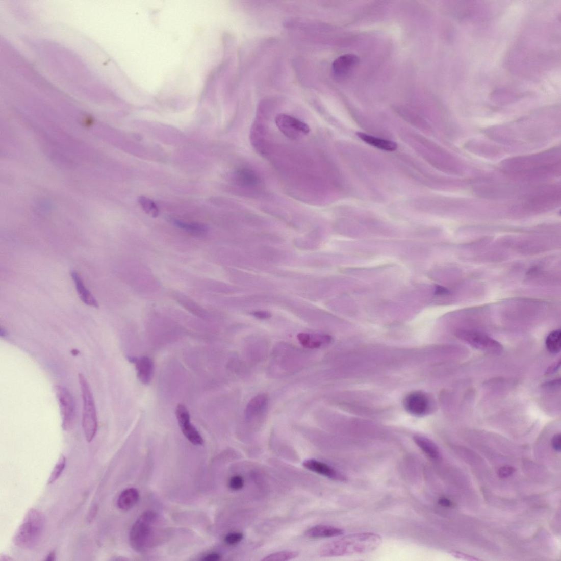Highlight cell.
<instances>
[{"mask_svg": "<svg viewBox=\"0 0 561 561\" xmlns=\"http://www.w3.org/2000/svg\"><path fill=\"white\" fill-rule=\"evenodd\" d=\"M163 526L157 513L151 511L143 513L131 528L129 536L131 547L139 552L150 550L160 541Z\"/></svg>", "mask_w": 561, "mask_h": 561, "instance_id": "obj_1", "label": "cell"}, {"mask_svg": "<svg viewBox=\"0 0 561 561\" xmlns=\"http://www.w3.org/2000/svg\"><path fill=\"white\" fill-rule=\"evenodd\" d=\"M382 543L380 536L373 533H361L347 536L324 546L327 556H344L364 554L378 549Z\"/></svg>", "mask_w": 561, "mask_h": 561, "instance_id": "obj_2", "label": "cell"}, {"mask_svg": "<svg viewBox=\"0 0 561 561\" xmlns=\"http://www.w3.org/2000/svg\"><path fill=\"white\" fill-rule=\"evenodd\" d=\"M45 520L36 509H31L13 537V542L21 549H31L38 544L42 537Z\"/></svg>", "mask_w": 561, "mask_h": 561, "instance_id": "obj_3", "label": "cell"}, {"mask_svg": "<svg viewBox=\"0 0 561 561\" xmlns=\"http://www.w3.org/2000/svg\"><path fill=\"white\" fill-rule=\"evenodd\" d=\"M78 378L83 400V428L86 441L91 442L98 430L97 412L89 383L82 374H79Z\"/></svg>", "mask_w": 561, "mask_h": 561, "instance_id": "obj_4", "label": "cell"}, {"mask_svg": "<svg viewBox=\"0 0 561 561\" xmlns=\"http://www.w3.org/2000/svg\"><path fill=\"white\" fill-rule=\"evenodd\" d=\"M456 337L474 348L486 352L497 353L503 349L499 342L481 332L461 330L457 332Z\"/></svg>", "mask_w": 561, "mask_h": 561, "instance_id": "obj_5", "label": "cell"}, {"mask_svg": "<svg viewBox=\"0 0 561 561\" xmlns=\"http://www.w3.org/2000/svg\"><path fill=\"white\" fill-rule=\"evenodd\" d=\"M275 123L279 130L286 137L292 140L301 139L311 132L307 124L287 114L277 115L275 118Z\"/></svg>", "mask_w": 561, "mask_h": 561, "instance_id": "obj_6", "label": "cell"}, {"mask_svg": "<svg viewBox=\"0 0 561 561\" xmlns=\"http://www.w3.org/2000/svg\"><path fill=\"white\" fill-rule=\"evenodd\" d=\"M56 394L58 398L62 419V428L67 431L73 426L75 418V403L69 390L61 386H56Z\"/></svg>", "mask_w": 561, "mask_h": 561, "instance_id": "obj_7", "label": "cell"}, {"mask_svg": "<svg viewBox=\"0 0 561 561\" xmlns=\"http://www.w3.org/2000/svg\"><path fill=\"white\" fill-rule=\"evenodd\" d=\"M404 406L410 414L416 416H423L429 412L431 402L429 397L421 391H415L405 396Z\"/></svg>", "mask_w": 561, "mask_h": 561, "instance_id": "obj_8", "label": "cell"}, {"mask_svg": "<svg viewBox=\"0 0 561 561\" xmlns=\"http://www.w3.org/2000/svg\"><path fill=\"white\" fill-rule=\"evenodd\" d=\"M268 405L267 395H258L248 403L245 412V419L247 422H252L262 416Z\"/></svg>", "mask_w": 561, "mask_h": 561, "instance_id": "obj_9", "label": "cell"}, {"mask_svg": "<svg viewBox=\"0 0 561 561\" xmlns=\"http://www.w3.org/2000/svg\"><path fill=\"white\" fill-rule=\"evenodd\" d=\"M359 58L356 55L348 54L339 56L332 64L334 74L338 78H343L356 68L359 63Z\"/></svg>", "mask_w": 561, "mask_h": 561, "instance_id": "obj_10", "label": "cell"}, {"mask_svg": "<svg viewBox=\"0 0 561 561\" xmlns=\"http://www.w3.org/2000/svg\"><path fill=\"white\" fill-rule=\"evenodd\" d=\"M306 469L334 480L345 481L346 478L327 464L314 460H308L302 464Z\"/></svg>", "mask_w": 561, "mask_h": 561, "instance_id": "obj_11", "label": "cell"}, {"mask_svg": "<svg viewBox=\"0 0 561 561\" xmlns=\"http://www.w3.org/2000/svg\"><path fill=\"white\" fill-rule=\"evenodd\" d=\"M129 361L136 365L138 378L140 382L143 385H148L151 380L154 370L151 359L146 356L140 358L130 357Z\"/></svg>", "mask_w": 561, "mask_h": 561, "instance_id": "obj_12", "label": "cell"}, {"mask_svg": "<svg viewBox=\"0 0 561 561\" xmlns=\"http://www.w3.org/2000/svg\"><path fill=\"white\" fill-rule=\"evenodd\" d=\"M298 339L302 345L309 349H318L324 345L329 343L331 337L326 335H311L301 333Z\"/></svg>", "mask_w": 561, "mask_h": 561, "instance_id": "obj_13", "label": "cell"}, {"mask_svg": "<svg viewBox=\"0 0 561 561\" xmlns=\"http://www.w3.org/2000/svg\"><path fill=\"white\" fill-rule=\"evenodd\" d=\"M71 275L75 283L76 290L81 300L87 305L94 308H98V301L92 296L91 292L85 287L82 278H81L78 273L75 271L71 272Z\"/></svg>", "mask_w": 561, "mask_h": 561, "instance_id": "obj_14", "label": "cell"}, {"mask_svg": "<svg viewBox=\"0 0 561 561\" xmlns=\"http://www.w3.org/2000/svg\"><path fill=\"white\" fill-rule=\"evenodd\" d=\"M356 135L366 143L382 150L394 151L397 148V144L390 140L379 138L361 132L357 133Z\"/></svg>", "mask_w": 561, "mask_h": 561, "instance_id": "obj_15", "label": "cell"}, {"mask_svg": "<svg viewBox=\"0 0 561 561\" xmlns=\"http://www.w3.org/2000/svg\"><path fill=\"white\" fill-rule=\"evenodd\" d=\"M139 499V493L136 489H128L120 494L117 505L120 510L128 511L138 503Z\"/></svg>", "mask_w": 561, "mask_h": 561, "instance_id": "obj_16", "label": "cell"}, {"mask_svg": "<svg viewBox=\"0 0 561 561\" xmlns=\"http://www.w3.org/2000/svg\"><path fill=\"white\" fill-rule=\"evenodd\" d=\"M416 444L427 456L434 460L441 458L439 448L431 440L422 436H415L413 438Z\"/></svg>", "mask_w": 561, "mask_h": 561, "instance_id": "obj_17", "label": "cell"}, {"mask_svg": "<svg viewBox=\"0 0 561 561\" xmlns=\"http://www.w3.org/2000/svg\"><path fill=\"white\" fill-rule=\"evenodd\" d=\"M343 530L328 526H316L306 531V535L312 538H332L341 536Z\"/></svg>", "mask_w": 561, "mask_h": 561, "instance_id": "obj_18", "label": "cell"}, {"mask_svg": "<svg viewBox=\"0 0 561 561\" xmlns=\"http://www.w3.org/2000/svg\"><path fill=\"white\" fill-rule=\"evenodd\" d=\"M179 425L184 436L195 445H201L203 440L196 428L190 424V419L179 422Z\"/></svg>", "mask_w": 561, "mask_h": 561, "instance_id": "obj_19", "label": "cell"}, {"mask_svg": "<svg viewBox=\"0 0 561 561\" xmlns=\"http://www.w3.org/2000/svg\"><path fill=\"white\" fill-rule=\"evenodd\" d=\"M560 330H553L546 337V348L551 353L557 354L560 352L561 346Z\"/></svg>", "mask_w": 561, "mask_h": 561, "instance_id": "obj_20", "label": "cell"}, {"mask_svg": "<svg viewBox=\"0 0 561 561\" xmlns=\"http://www.w3.org/2000/svg\"><path fill=\"white\" fill-rule=\"evenodd\" d=\"M174 223L182 230L195 235L203 234L208 231V227L201 223H186L178 220H174Z\"/></svg>", "mask_w": 561, "mask_h": 561, "instance_id": "obj_21", "label": "cell"}, {"mask_svg": "<svg viewBox=\"0 0 561 561\" xmlns=\"http://www.w3.org/2000/svg\"><path fill=\"white\" fill-rule=\"evenodd\" d=\"M139 203L144 211L153 217H157L159 210L157 205L148 198L141 196L139 198Z\"/></svg>", "mask_w": 561, "mask_h": 561, "instance_id": "obj_22", "label": "cell"}, {"mask_svg": "<svg viewBox=\"0 0 561 561\" xmlns=\"http://www.w3.org/2000/svg\"><path fill=\"white\" fill-rule=\"evenodd\" d=\"M299 553L297 551H285L272 553L263 559L267 561H283L289 560L297 558Z\"/></svg>", "mask_w": 561, "mask_h": 561, "instance_id": "obj_23", "label": "cell"}, {"mask_svg": "<svg viewBox=\"0 0 561 561\" xmlns=\"http://www.w3.org/2000/svg\"><path fill=\"white\" fill-rule=\"evenodd\" d=\"M65 457L63 455H62L60 458H59L53 472H51V474L48 480V484H53L57 480L62 474L65 467Z\"/></svg>", "mask_w": 561, "mask_h": 561, "instance_id": "obj_24", "label": "cell"}, {"mask_svg": "<svg viewBox=\"0 0 561 561\" xmlns=\"http://www.w3.org/2000/svg\"><path fill=\"white\" fill-rule=\"evenodd\" d=\"M237 176L240 183L245 184V185H246V184L250 185V184H255L257 182L256 175L248 169H242L238 173Z\"/></svg>", "mask_w": 561, "mask_h": 561, "instance_id": "obj_25", "label": "cell"}, {"mask_svg": "<svg viewBox=\"0 0 561 561\" xmlns=\"http://www.w3.org/2000/svg\"><path fill=\"white\" fill-rule=\"evenodd\" d=\"M228 486L232 490H240L244 486V479L240 476H233L231 478Z\"/></svg>", "mask_w": 561, "mask_h": 561, "instance_id": "obj_26", "label": "cell"}, {"mask_svg": "<svg viewBox=\"0 0 561 561\" xmlns=\"http://www.w3.org/2000/svg\"><path fill=\"white\" fill-rule=\"evenodd\" d=\"M243 538V535L240 532H233L228 534L224 539L225 543L230 545L239 543Z\"/></svg>", "mask_w": 561, "mask_h": 561, "instance_id": "obj_27", "label": "cell"}, {"mask_svg": "<svg viewBox=\"0 0 561 561\" xmlns=\"http://www.w3.org/2000/svg\"><path fill=\"white\" fill-rule=\"evenodd\" d=\"M515 471L514 467L510 466H506L500 468L498 471L499 477L501 478H507L512 475Z\"/></svg>", "mask_w": 561, "mask_h": 561, "instance_id": "obj_28", "label": "cell"}, {"mask_svg": "<svg viewBox=\"0 0 561 561\" xmlns=\"http://www.w3.org/2000/svg\"><path fill=\"white\" fill-rule=\"evenodd\" d=\"M98 511V507L97 505H93L91 507L89 512L88 513L86 518V520L88 523H91L93 522L95 519L96 516L97 515Z\"/></svg>", "mask_w": 561, "mask_h": 561, "instance_id": "obj_29", "label": "cell"}, {"mask_svg": "<svg viewBox=\"0 0 561 561\" xmlns=\"http://www.w3.org/2000/svg\"><path fill=\"white\" fill-rule=\"evenodd\" d=\"M560 434H557L553 437L551 440V445L553 449L555 450L556 452H560Z\"/></svg>", "mask_w": 561, "mask_h": 561, "instance_id": "obj_30", "label": "cell"}, {"mask_svg": "<svg viewBox=\"0 0 561 561\" xmlns=\"http://www.w3.org/2000/svg\"><path fill=\"white\" fill-rule=\"evenodd\" d=\"M221 559V556L218 553L213 552L206 555L202 558L205 561H219Z\"/></svg>", "mask_w": 561, "mask_h": 561, "instance_id": "obj_31", "label": "cell"}, {"mask_svg": "<svg viewBox=\"0 0 561 561\" xmlns=\"http://www.w3.org/2000/svg\"><path fill=\"white\" fill-rule=\"evenodd\" d=\"M253 315L258 319H268L271 316V314L267 312H256L252 313Z\"/></svg>", "mask_w": 561, "mask_h": 561, "instance_id": "obj_32", "label": "cell"}, {"mask_svg": "<svg viewBox=\"0 0 561 561\" xmlns=\"http://www.w3.org/2000/svg\"><path fill=\"white\" fill-rule=\"evenodd\" d=\"M449 293V291L444 287L441 286H437L436 289H435V294L436 295H446Z\"/></svg>", "mask_w": 561, "mask_h": 561, "instance_id": "obj_33", "label": "cell"}, {"mask_svg": "<svg viewBox=\"0 0 561 561\" xmlns=\"http://www.w3.org/2000/svg\"><path fill=\"white\" fill-rule=\"evenodd\" d=\"M452 555L456 558H459L466 560H477L478 559L474 558L473 557L467 556L466 555L462 554V553L457 552L452 553Z\"/></svg>", "mask_w": 561, "mask_h": 561, "instance_id": "obj_34", "label": "cell"}, {"mask_svg": "<svg viewBox=\"0 0 561 561\" xmlns=\"http://www.w3.org/2000/svg\"><path fill=\"white\" fill-rule=\"evenodd\" d=\"M439 503L442 506L450 507L452 506V502L446 498H442L439 501Z\"/></svg>", "mask_w": 561, "mask_h": 561, "instance_id": "obj_35", "label": "cell"}, {"mask_svg": "<svg viewBox=\"0 0 561 561\" xmlns=\"http://www.w3.org/2000/svg\"><path fill=\"white\" fill-rule=\"evenodd\" d=\"M55 558H56L55 551L54 550L52 551L51 552H50L48 553V555L46 557V558L45 559V560H46V561H54V560H55Z\"/></svg>", "mask_w": 561, "mask_h": 561, "instance_id": "obj_36", "label": "cell"}, {"mask_svg": "<svg viewBox=\"0 0 561 561\" xmlns=\"http://www.w3.org/2000/svg\"><path fill=\"white\" fill-rule=\"evenodd\" d=\"M559 366H560V362H559L558 364H556L555 365L551 367L549 369L548 371H547V373H551L553 372H555V371H557V369L559 367Z\"/></svg>", "mask_w": 561, "mask_h": 561, "instance_id": "obj_37", "label": "cell"}, {"mask_svg": "<svg viewBox=\"0 0 561 561\" xmlns=\"http://www.w3.org/2000/svg\"><path fill=\"white\" fill-rule=\"evenodd\" d=\"M13 560V559L11 557L6 556H2L1 558H0V560L2 561H10Z\"/></svg>", "mask_w": 561, "mask_h": 561, "instance_id": "obj_38", "label": "cell"}]
</instances>
